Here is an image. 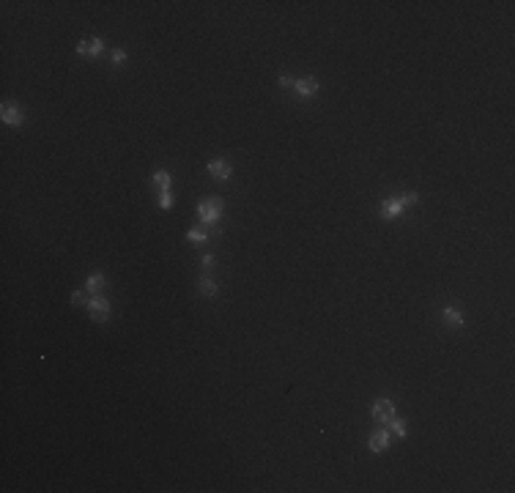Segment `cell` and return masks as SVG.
I'll use <instances>...</instances> for the list:
<instances>
[{
    "mask_svg": "<svg viewBox=\"0 0 515 493\" xmlns=\"http://www.w3.org/2000/svg\"><path fill=\"white\" fill-rule=\"evenodd\" d=\"M280 85H283V88H294L296 83H294L291 77H280Z\"/></svg>",
    "mask_w": 515,
    "mask_h": 493,
    "instance_id": "cell-19",
    "label": "cell"
},
{
    "mask_svg": "<svg viewBox=\"0 0 515 493\" xmlns=\"http://www.w3.org/2000/svg\"><path fill=\"white\" fill-rule=\"evenodd\" d=\"M173 195H170V189H165V192H159V206L162 208H173Z\"/></svg>",
    "mask_w": 515,
    "mask_h": 493,
    "instance_id": "cell-14",
    "label": "cell"
},
{
    "mask_svg": "<svg viewBox=\"0 0 515 493\" xmlns=\"http://www.w3.org/2000/svg\"><path fill=\"white\" fill-rule=\"evenodd\" d=\"M389 446V430H376L370 436V449L373 452H384Z\"/></svg>",
    "mask_w": 515,
    "mask_h": 493,
    "instance_id": "cell-8",
    "label": "cell"
},
{
    "mask_svg": "<svg viewBox=\"0 0 515 493\" xmlns=\"http://www.w3.org/2000/svg\"><path fill=\"white\" fill-rule=\"evenodd\" d=\"M3 124H9V126L22 124V110L17 104H3Z\"/></svg>",
    "mask_w": 515,
    "mask_h": 493,
    "instance_id": "cell-7",
    "label": "cell"
},
{
    "mask_svg": "<svg viewBox=\"0 0 515 493\" xmlns=\"http://www.w3.org/2000/svg\"><path fill=\"white\" fill-rule=\"evenodd\" d=\"M77 52H80V55H88V42H80V44H77Z\"/></svg>",
    "mask_w": 515,
    "mask_h": 493,
    "instance_id": "cell-20",
    "label": "cell"
},
{
    "mask_svg": "<svg viewBox=\"0 0 515 493\" xmlns=\"http://www.w3.org/2000/svg\"><path fill=\"white\" fill-rule=\"evenodd\" d=\"M414 203H417V192H408V195H400V197H389V200L381 203V217L384 219H395L403 208L414 206Z\"/></svg>",
    "mask_w": 515,
    "mask_h": 493,
    "instance_id": "cell-2",
    "label": "cell"
},
{
    "mask_svg": "<svg viewBox=\"0 0 515 493\" xmlns=\"http://www.w3.org/2000/svg\"><path fill=\"white\" fill-rule=\"evenodd\" d=\"M197 217H200V222L206 228L216 225V219L222 217V197H203L197 203Z\"/></svg>",
    "mask_w": 515,
    "mask_h": 493,
    "instance_id": "cell-1",
    "label": "cell"
},
{
    "mask_svg": "<svg viewBox=\"0 0 515 493\" xmlns=\"http://www.w3.org/2000/svg\"><path fill=\"white\" fill-rule=\"evenodd\" d=\"M85 293H88V291H74V293H72V304L80 307V304L85 301Z\"/></svg>",
    "mask_w": 515,
    "mask_h": 493,
    "instance_id": "cell-17",
    "label": "cell"
},
{
    "mask_svg": "<svg viewBox=\"0 0 515 493\" xmlns=\"http://www.w3.org/2000/svg\"><path fill=\"white\" fill-rule=\"evenodd\" d=\"M206 239H208V228H195L186 233V241H192V244H203Z\"/></svg>",
    "mask_w": 515,
    "mask_h": 493,
    "instance_id": "cell-13",
    "label": "cell"
},
{
    "mask_svg": "<svg viewBox=\"0 0 515 493\" xmlns=\"http://www.w3.org/2000/svg\"><path fill=\"white\" fill-rule=\"evenodd\" d=\"M88 315H91L93 321L104 323L110 318V301L104 299V296H91V299H88Z\"/></svg>",
    "mask_w": 515,
    "mask_h": 493,
    "instance_id": "cell-3",
    "label": "cell"
},
{
    "mask_svg": "<svg viewBox=\"0 0 515 493\" xmlns=\"http://www.w3.org/2000/svg\"><path fill=\"white\" fill-rule=\"evenodd\" d=\"M151 184H154L159 192H165V189H170V184H173V176L167 170H159V173H154V178H151Z\"/></svg>",
    "mask_w": 515,
    "mask_h": 493,
    "instance_id": "cell-9",
    "label": "cell"
},
{
    "mask_svg": "<svg viewBox=\"0 0 515 493\" xmlns=\"http://www.w3.org/2000/svg\"><path fill=\"white\" fill-rule=\"evenodd\" d=\"M296 94H299L302 99H310V96H315L318 94V80L315 77H304V80H296Z\"/></svg>",
    "mask_w": 515,
    "mask_h": 493,
    "instance_id": "cell-6",
    "label": "cell"
},
{
    "mask_svg": "<svg viewBox=\"0 0 515 493\" xmlns=\"http://www.w3.org/2000/svg\"><path fill=\"white\" fill-rule=\"evenodd\" d=\"M373 419L376 422H392L395 419V403L386 400V397L376 400V405H373Z\"/></svg>",
    "mask_w": 515,
    "mask_h": 493,
    "instance_id": "cell-4",
    "label": "cell"
},
{
    "mask_svg": "<svg viewBox=\"0 0 515 493\" xmlns=\"http://www.w3.org/2000/svg\"><path fill=\"white\" fill-rule=\"evenodd\" d=\"M102 50H104V42H102V39H93V42H88V55H99Z\"/></svg>",
    "mask_w": 515,
    "mask_h": 493,
    "instance_id": "cell-15",
    "label": "cell"
},
{
    "mask_svg": "<svg viewBox=\"0 0 515 493\" xmlns=\"http://www.w3.org/2000/svg\"><path fill=\"white\" fill-rule=\"evenodd\" d=\"M203 266H206V269H208V266H214V255H206V258H203Z\"/></svg>",
    "mask_w": 515,
    "mask_h": 493,
    "instance_id": "cell-21",
    "label": "cell"
},
{
    "mask_svg": "<svg viewBox=\"0 0 515 493\" xmlns=\"http://www.w3.org/2000/svg\"><path fill=\"white\" fill-rule=\"evenodd\" d=\"M113 61H115V63H124V61H126V52H124V50H115V52H113Z\"/></svg>",
    "mask_w": 515,
    "mask_h": 493,
    "instance_id": "cell-18",
    "label": "cell"
},
{
    "mask_svg": "<svg viewBox=\"0 0 515 493\" xmlns=\"http://www.w3.org/2000/svg\"><path fill=\"white\" fill-rule=\"evenodd\" d=\"M102 288H104V274H91V277H88V282H85V291L88 293L96 296Z\"/></svg>",
    "mask_w": 515,
    "mask_h": 493,
    "instance_id": "cell-11",
    "label": "cell"
},
{
    "mask_svg": "<svg viewBox=\"0 0 515 493\" xmlns=\"http://www.w3.org/2000/svg\"><path fill=\"white\" fill-rule=\"evenodd\" d=\"M389 425H392V430H395V433H397V436H400V438H403V436H406V425H403V422H400V419H397V416H395V419H392V422H389Z\"/></svg>",
    "mask_w": 515,
    "mask_h": 493,
    "instance_id": "cell-16",
    "label": "cell"
},
{
    "mask_svg": "<svg viewBox=\"0 0 515 493\" xmlns=\"http://www.w3.org/2000/svg\"><path fill=\"white\" fill-rule=\"evenodd\" d=\"M444 321L447 323H452V326H463V318H460V310L458 307H447V310H444Z\"/></svg>",
    "mask_w": 515,
    "mask_h": 493,
    "instance_id": "cell-12",
    "label": "cell"
},
{
    "mask_svg": "<svg viewBox=\"0 0 515 493\" xmlns=\"http://www.w3.org/2000/svg\"><path fill=\"white\" fill-rule=\"evenodd\" d=\"M208 173H211L214 178H219V181H227L230 173H233V167H230V162H227V159H211V162H208Z\"/></svg>",
    "mask_w": 515,
    "mask_h": 493,
    "instance_id": "cell-5",
    "label": "cell"
},
{
    "mask_svg": "<svg viewBox=\"0 0 515 493\" xmlns=\"http://www.w3.org/2000/svg\"><path fill=\"white\" fill-rule=\"evenodd\" d=\"M197 288H200V293H203V296H208V299H211V296H216V282H214L208 274H203L200 280H197Z\"/></svg>",
    "mask_w": 515,
    "mask_h": 493,
    "instance_id": "cell-10",
    "label": "cell"
}]
</instances>
